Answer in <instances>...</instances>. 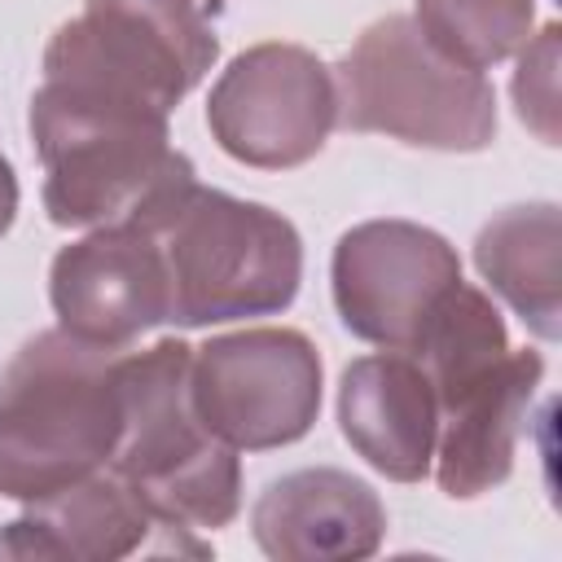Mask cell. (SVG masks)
I'll list each match as a JSON object with an SVG mask.
<instances>
[{"label":"cell","instance_id":"7","mask_svg":"<svg viewBox=\"0 0 562 562\" xmlns=\"http://www.w3.org/2000/svg\"><path fill=\"white\" fill-rule=\"evenodd\" d=\"M189 391L202 422L237 452L299 443L321 413V356L299 329H237L193 347Z\"/></svg>","mask_w":562,"mask_h":562},{"label":"cell","instance_id":"17","mask_svg":"<svg viewBox=\"0 0 562 562\" xmlns=\"http://www.w3.org/2000/svg\"><path fill=\"white\" fill-rule=\"evenodd\" d=\"M558 22H544L540 35H531L518 48L514 70V105L518 119L544 140L558 145Z\"/></svg>","mask_w":562,"mask_h":562},{"label":"cell","instance_id":"14","mask_svg":"<svg viewBox=\"0 0 562 562\" xmlns=\"http://www.w3.org/2000/svg\"><path fill=\"white\" fill-rule=\"evenodd\" d=\"M154 518L110 470L26 501L0 531V558H70V562H114L145 549Z\"/></svg>","mask_w":562,"mask_h":562},{"label":"cell","instance_id":"10","mask_svg":"<svg viewBox=\"0 0 562 562\" xmlns=\"http://www.w3.org/2000/svg\"><path fill=\"white\" fill-rule=\"evenodd\" d=\"M57 329L123 351L145 329L171 321L167 268L158 241L136 224H101L61 246L48 268Z\"/></svg>","mask_w":562,"mask_h":562},{"label":"cell","instance_id":"3","mask_svg":"<svg viewBox=\"0 0 562 562\" xmlns=\"http://www.w3.org/2000/svg\"><path fill=\"white\" fill-rule=\"evenodd\" d=\"M171 114L110 92L44 79L31 97V140L44 162V211L57 228L123 224L193 176L171 145Z\"/></svg>","mask_w":562,"mask_h":562},{"label":"cell","instance_id":"15","mask_svg":"<svg viewBox=\"0 0 562 562\" xmlns=\"http://www.w3.org/2000/svg\"><path fill=\"white\" fill-rule=\"evenodd\" d=\"M474 268L522 316V325L558 342L562 334V215L553 202H522L492 215L474 237Z\"/></svg>","mask_w":562,"mask_h":562},{"label":"cell","instance_id":"16","mask_svg":"<svg viewBox=\"0 0 562 562\" xmlns=\"http://www.w3.org/2000/svg\"><path fill=\"white\" fill-rule=\"evenodd\" d=\"M422 35L470 70L514 57L536 26V0H417Z\"/></svg>","mask_w":562,"mask_h":562},{"label":"cell","instance_id":"6","mask_svg":"<svg viewBox=\"0 0 562 562\" xmlns=\"http://www.w3.org/2000/svg\"><path fill=\"white\" fill-rule=\"evenodd\" d=\"M220 40L198 0H83L44 48V79L171 114L215 66Z\"/></svg>","mask_w":562,"mask_h":562},{"label":"cell","instance_id":"12","mask_svg":"<svg viewBox=\"0 0 562 562\" xmlns=\"http://www.w3.org/2000/svg\"><path fill=\"white\" fill-rule=\"evenodd\" d=\"M250 531L277 562H356L382 549L386 509L364 479L312 465L272 479L259 492Z\"/></svg>","mask_w":562,"mask_h":562},{"label":"cell","instance_id":"4","mask_svg":"<svg viewBox=\"0 0 562 562\" xmlns=\"http://www.w3.org/2000/svg\"><path fill=\"white\" fill-rule=\"evenodd\" d=\"M193 347L158 338L123 356V435L110 474L167 531H215L241 509V465L198 413L189 391Z\"/></svg>","mask_w":562,"mask_h":562},{"label":"cell","instance_id":"8","mask_svg":"<svg viewBox=\"0 0 562 562\" xmlns=\"http://www.w3.org/2000/svg\"><path fill=\"white\" fill-rule=\"evenodd\" d=\"M206 127L215 145L246 167H303L338 127L334 66L303 44H255L211 83Z\"/></svg>","mask_w":562,"mask_h":562},{"label":"cell","instance_id":"9","mask_svg":"<svg viewBox=\"0 0 562 562\" xmlns=\"http://www.w3.org/2000/svg\"><path fill=\"white\" fill-rule=\"evenodd\" d=\"M457 285L452 241L413 220H364L338 237L329 259L342 329L382 351H413Z\"/></svg>","mask_w":562,"mask_h":562},{"label":"cell","instance_id":"13","mask_svg":"<svg viewBox=\"0 0 562 562\" xmlns=\"http://www.w3.org/2000/svg\"><path fill=\"white\" fill-rule=\"evenodd\" d=\"M338 430L378 474L422 483L435 461L439 404L417 356H360L338 378Z\"/></svg>","mask_w":562,"mask_h":562},{"label":"cell","instance_id":"2","mask_svg":"<svg viewBox=\"0 0 562 562\" xmlns=\"http://www.w3.org/2000/svg\"><path fill=\"white\" fill-rule=\"evenodd\" d=\"M123 435V351L44 329L0 373V496L40 501L110 465Z\"/></svg>","mask_w":562,"mask_h":562},{"label":"cell","instance_id":"1","mask_svg":"<svg viewBox=\"0 0 562 562\" xmlns=\"http://www.w3.org/2000/svg\"><path fill=\"white\" fill-rule=\"evenodd\" d=\"M123 224L145 228L162 250L171 294L167 325L202 329L241 316H272L299 294L303 237L263 202L206 189L189 176Z\"/></svg>","mask_w":562,"mask_h":562},{"label":"cell","instance_id":"18","mask_svg":"<svg viewBox=\"0 0 562 562\" xmlns=\"http://www.w3.org/2000/svg\"><path fill=\"white\" fill-rule=\"evenodd\" d=\"M13 215H18V176H13L9 158L0 154V237L13 228Z\"/></svg>","mask_w":562,"mask_h":562},{"label":"cell","instance_id":"5","mask_svg":"<svg viewBox=\"0 0 562 562\" xmlns=\"http://www.w3.org/2000/svg\"><path fill=\"white\" fill-rule=\"evenodd\" d=\"M338 123L417 149L479 154L496 136V88L439 53L408 13L378 18L334 66Z\"/></svg>","mask_w":562,"mask_h":562},{"label":"cell","instance_id":"11","mask_svg":"<svg viewBox=\"0 0 562 562\" xmlns=\"http://www.w3.org/2000/svg\"><path fill=\"white\" fill-rule=\"evenodd\" d=\"M540 382H544V356L531 347L522 351L509 347L501 360L435 386L439 439L430 465L443 496L474 501L509 479L518 435Z\"/></svg>","mask_w":562,"mask_h":562}]
</instances>
